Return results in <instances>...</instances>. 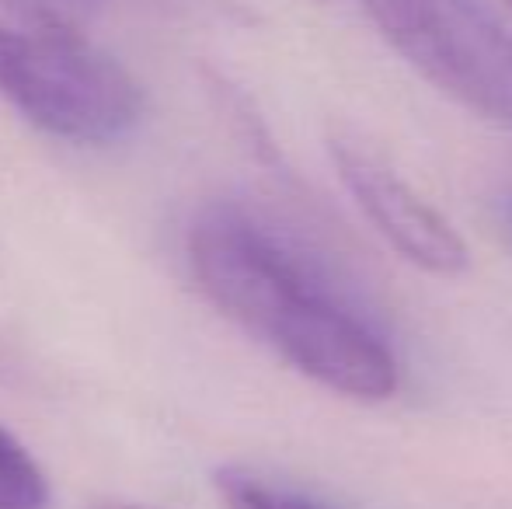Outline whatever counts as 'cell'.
Returning <instances> with one entry per match:
<instances>
[{"label": "cell", "mask_w": 512, "mask_h": 509, "mask_svg": "<svg viewBox=\"0 0 512 509\" xmlns=\"http://www.w3.org/2000/svg\"><path fill=\"white\" fill-rule=\"evenodd\" d=\"M189 265L237 328L314 384L352 401L398 391V360L384 335L248 210L206 206L189 231Z\"/></svg>", "instance_id": "1"}, {"label": "cell", "mask_w": 512, "mask_h": 509, "mask_svg": "<svg viewBox=\"0 0 512 509\" xmlns=\"http://www.w3.org/2000/svg\"><path fill=\"white\" fill-rule=\"evenodd\" d=\"M0 98L70 143H112L143 119V88L77 28L0 25Z\"/></svg>", "instance_id": "2"}, {"label": "cell", "mask_w": 512, "mask_h": 509, "mask_svg": "<svg viewBox=\"0 0 512 509\" xmlns=\"http://www.w3.org/2000/svg\"><path fill=\"white\" fill-rule=\"evenodd\" d=\"M380 39L478 119L512 129V39L481 0H359Z\"/></svg>", "instance_id": "3"}, {"label": "cell", "mask_w": 512, "mask_h": 509, "mask_svg": "<svg viewBox=\"0 0 512 509\" xmlns=\"http://www.w3.org/2000/svg\"><path fill=\"white\" fill-rule=\"evenodd\" d=\"M331 161L359 213L405 262L446 279L467 269L464 238L384 157L356 140H331Z\"/></svg>", "instance_id": "4"}, {"label": "cell", "mask_w": 512, "mask_h": 509, "mask_svg": "<svg viewBox=\"0 0 512 509\" xmlns=\"http://www.w3.org/2000/svg\"><path fill=\"white\" fill-rule=\"evenodd\" d=\"M49 482L35 457L0 426V509H46Z\"/></svg>", "instance_id": "5"}, {"label": "cell", "mask_w": 512, "mask_h": 509, "mask_svg": "<svg viewBox=\"0 0 512 509\" xmlns=\"http://www.w3.org/2000/svg\"><path fill=\"white\" fill-rule=\"evenodd\" d=\"M216 485H220V496L230 509H324L300 492L279 489V485L262 482L255 475H241V471H223Z\"/></svg>", "instance_id": "6"}, {"label": "cell", "mask_w": 512, "mask_h": 509, "mask_svg": "<svg viewBox=\"0 0 512 509\" xmlns=\"http://www.w3.org/2000/svg\"><path fill=\"white\" fill-rule=\"evenodd\" d=\"M108 0H0L18 18L32 21V25H56V28H81L91 21Z\"/></svg>", "instance_id": "7"}, {"label": "cell", "mask_w": 512, "mask_h": 509, "mask_svg": "<svg viewBox=\"0 0 512 509\" xmlns=\"http://www.w3.org/2000/svg\"><path fill=\"white\" fill-rule=\"evenodd\" d=\"M499 213H502V220H506V231L512 234V189L499 199Z\"/></svg>", "instance_id": "8"}, {"label": "cell", "mask_w": 512, "mask_h": 509, "mask_svg": "<svg viewBox=\"0 0 512 509\" xmlns=\"http://www.w3.org/2000/svg\"><path fill=\"white\" fill-rule=\"evenodd\" d=\"M91 509H147V506H133V503H95Z\"/></svg>", "instance_id": "9"}, {"label": "cell", "mask_w": 512, "mask_h": 509, "mask_svg": "<svg viewBox=\"0 0 512 509\" xmlns=\"http://www.w3.org/2000/svg\"><path fill=\"white\" fill-rule=\"evenodd\" d=\"M506 4H509V7H512V0H506Z\"/></svg>", "instance_id": "10"}]
</instances>
